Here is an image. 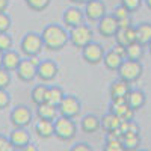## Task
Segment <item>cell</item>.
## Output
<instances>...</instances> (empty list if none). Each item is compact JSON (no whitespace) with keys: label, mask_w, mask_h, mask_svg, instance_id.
Returning <instances> with one entry per match:
<instances>
[{"label":"cell","mask_w":151,"mask_h":151,"mask_svg":"<svg viewBox=\"0 0 151 151\" xmlns=\"http://www.w3.org/2000/svg\"><path fill=\"white\" fill-rule=\"evenodd\" d=\"M77 134V122L71 118L58 116L55 119V137H58L62 142L73 141Z\"/></svg>","instance_id":"277c9868"},{"label":"cell","mask_w":151,"mask_h":151,"mask_svg":"<svg viewBox=\"0 0 151 151\" xmlns=\"http://www.w3.org/2000/svg\"><path fill=\"white\" fill-rule=\"evenodd\" d=\"M124 62V58H121L118 53H115L113 50H109V52H106L104 58H103V64L104 67L109 70V71H118V68L121 67V64Z\"/></svg>","instance_id":"4316f807"},{"label":"cell","mask_w":151,"mask_h":151,"mask_svg":"<svg viewBox=\"0 0 151 151\" xmlns=\"http://www.w3.org/2000/svg\"><path fill=\"white\" fill-rule=\"evenodd\" d=\"M118 79L125 80L129 83H136L142 77L144 74V65L141 60H130V59H124L121 67L118 68Z\"/></svg>","instance_id":"3957f363"},{"label":"cell","mask_w":151,"mask_h":151,"mask_svg":"<svg viewBox=\"0 0 151 151\" xmlns=\"http://www.w3.org/2000/svg\"><path fill=\"white\" fill-rule=\"evenodd\" d=\"M144 3H145V6L151 11V0H144Z\"/></svg>","instance_id":"7dc6e473"},{"label":"cell","mask_w":151,"mask_h":151,"mask_svg":"<svg viewBox=\"0 0 151 151\" xmlns=\"http://www.w3.org/2000/svg\"><path fill=\"white\" fill-rule=\"evenodd\" d=\"M47 91H48V85L45 83H40V85L33 86V89L30 92V98L35 106H40L47 101Z\"/></svg>","instance_id":"83f0119b"},{"label":"cell","mask_w":151,"mask_h":151,"mask_svg":"<svg viewBox=\"0 0 151 151\" xmlns=\"http://www.w3.org/2000/svg\"><path fill=\"white\" fill-rule=\"evenodd\" d=\"M147 48H148V52H150V55H151V42L148 44V47H147Z\"/></svg>","instance_id":"681fc988"},{"label":"cell","mask_w":151,"mask_h":151,"mask_svg":"<svg viewBox=\"0 0 151 151\" xmlns=\"http://www.w3.org/2000/svg\"><path fill=\"white\" fill-rule=\"evenodd\" d=\"M12 26V20L8 12H0V33H8Z\"/></svg>","instance_id":"d6a6232c"},{"label":"cell","mask_w":151,"mask_h":151,"mask_svg":"<svg viewBox=\"0 0 151 151\" xmlns=\"http://www.w3.org/2000/svg\"><path fill=\"white\" fill-rule=\"evenodd\" d=\"M136 29V42H139L144 47H148L151 42V23L150 21H142L134 26Z\"/></svg>","instance_id":"d6986e66"},{"label":"cell","mask_w":151,"mask_h":151,"mask_svg":"<svg viewBox=\"0 0 151 151\" xmlns=\"http://www.w3.org/2000/svg\"><path fill=\"white\" fill-rule=\"evenodd\" d=\"M121 142H122V147L125 151H136L141 148L142 137L137 133H125V134H122Z\"/></svg>","instance_id":"484cf974"},{"label":"cell","mask_w":151,"mask_h":151,"mask_svg":"<svg viewBox=\"0 0 151 151\" xmlns=\"http://www.w3.org/2000/svg\"><path fill=\"white\" fill-rule=\"evenodd\" d=\"M21 62V56L18 52H15L14 48L12 50H8V52L3 53V60H2V67L5 70H8L9 73H15L18 65Z\"/></svg>","instance_id":"44dd1931"},{"label":"cell","mask_w":151,"mask_h":151,"mask_svg":"<svg viewBox=\"0 0 151 151\" xmlns=\"http://www.w3.org/2000/svg\"><path fill=\"white\" fill-rule=\"evenodd\" d=\"M112 15H113V17H115V18L119 21V20H124V18H129V17H132V12H130L129 9H125L122 5H118L115 9H113Z\"/></svg>","instance_id":"d590c367"},{"label":"cell","mask_w":151,"mask_h":151,"mask_svg":"<svg viewBox=\"0 0 151 151\" xmlns=\"http://www.w3.org/2000/svg\"><path fill=\"white\" fill-rule=\"evenodd\" d=\"M118 29H119L118 20L112 14H106L101 20L97 23V30L103 38H115Z\"/></svg>","instance_id":"5bb4252c"},{"label":"cell","mask_w":151,"mask_h":151,"mask_svg":"<svg viewBox=\"0 0 151 151\" xmlns=\"http://www.w3.org/2000/svg\"><path fill=\"white\" fill-rule=\"evenodd\" d=\"M145 48L144 45H141L139 42H133L130 45L125 47V59H130V60H141L144 53H145Z\"/></svg>","instance_id":"f1b7e54d"},{"label":"cell","mask_w":151,"mask_h":151,"mask_svg":"<svg viewBox=\"0 0 151 151\" xmlns=\"http://www.w3.org/2000/svg\"><path fill=\"white\" fill-rule=\"evenodd\" d=\"M118 26H119V29H127V27H130V26H134V24H133L132 17H129V18L119 20V21H118Z\"/></svg>","instance_id":"b9f144b4"},{"label":"cell","mask_w":151,"mask_h":151,"mask_svg":"<svg viewBox=\"0 0 151 151\" xmlns=\"http://www.w3.org/2000/svg\"><path fill=\"white\" fill-rule=\"evenodd\" d=\"M58 112L60 116L76 119L82 113V101L76 95H71V94L65 95L64 100H62V103L58 107Z\"/></svg>","instance_id":"52a82bcc"},{"label":"cell","mask_w":151,"mask_h":151,"mask_svg":"<svg viewBox=\"0 0 151 151\" xmlns=\"http://www.w3.org/2000/svg\"><path fill=\"white\" fill-rule=\"evenodd\" d=\"M68 38H70V44L76 48L82 50L85 45L94 41V30L91 29L89 24H80L77 27H73L68 30Z\"/></svg>","instance_id":"5b68a950"},{"label":"cell","mask_w":151,"mask_h":151,"mask_svg":"<svg viewBox=\"0 0 151 151\" xmlns=\"http://www.w3.org/2000/svg\"><path fill=\"white\" fill-rule=\"evenodd\" d=\"M36 116L38 119H45V121H53L59 116L58 107L48 104V103H42L40 106H36Z\"/></svg>","instance_id":"603a6c76"},{"label":"cell","mask_w":151,"mask_h":151,"mask_svg":"<svg viewBox=\"0 0 151 151\" xmlns=\"http://www.w3.org/2000/svg\"><path fill=\"white\" fill-rule=\"evenodd\" d=\"M100 129H101V118L97 116L95 113H86L80 119V130L83 133L92 134V133H97Z\"/></svg>","instance_id":"e0dca14e"},{"label":"cell","mask_w":151,"mask_h":151,"mask_svg":"<svg viewBox=\"0 0 151 151\" xmlns=\"http://www.w3.org/2000/svg\"><path fill=\"white\" fill-rule=\"evenodd\" d=\"M24 3L33 12H42L50 6L52 0H24Z\"/></svg>","instance_id":"f546056e"},{"label":"cell","mask_w":151,"mask_h":151,"mask_svg":"<svg viewBox=\"0 0 151 151\" xmlns=\"http://www.w3.org/2000/svg\"><path fill=\"white\" fill-rule=\"evenodd\" d=\"M67 94L64 92V89L59 86V85H50L48 86V91H47V101L48 104H52L55 107H59V104L62 103V100H64Z\"/></svg>","instance_id":"cb8c5ba5"},{"label":"cell","mask_w":151,"mask_h":151,"mask_svg":"<svg viewBox=\"0 0 151 151\" xmlns=\"http://www.w3.org/2000/svg\"><path fill=\"white\" fill-rule=\"evenodd\" d=\"M85 21H86L85 12L79 6H70L62 14V23H64V27L68 30L80 26V24H85Z\"/></svg>","instance_id":"4fadbf2b"},{"label":"cell","mask_w":151,"mask_h":151,"mask_svg":"<svg viewBox=\"0 0 151 151\" xmlns=\"http://www.w3.org/2000/svg\"><path fill=\"white\" fill-rule=\"evenodd\" d=\"M42 41H44V48L48 50V52H59L62 50L68 42V30L62 26V24H47V26L42 29Z\"/></svg>","instance_id":"6da1fadb"},{"label":"cell","mask_w":151,"mask_h":151,"mask_svg":"<svg viewBox=\"0 0 151 151\" xmlns=\"http://www.w3.org/2000/svg\"><path fill=\"white\" fill-rule=\"evenodd\" d=\"M132 89H133L132 83L125 82V80H121V79L113 80V82L110 83V86H109L110 100H115V98H127V95L130 94Z\"/></svg>","instance_id":"2e32d148"},{"label":"cell","mask_w":151,"mask_h":151,"mask_svg":"<svg viewBox=\"0 0 151 151\" xmlns=\"http://www.w3.org/2000/svg\"><path fill=\"white\" fill-rule=\"evenodd\" d=\"M40 62L36 60V58H24L21 59L20 65L15 71L17 77L24 82V83H30L36 79V67Z\"/></svg>","instance_id":"9c48e42d"},{"label":"cell","mask_w":151,"mask_h":151,"mask_svg":"<svg viewBox=\"0 0 151 151\" xmlns=\"http://www.w3.org/2000/svg\"><path fill=\"white\" fill-rule=\"evenodd\" d=\"M35 133L38 134L40 139H50V137L55 136V122L45 121V119H38L35 122Z\"/></svg>","instance_id":"ffe728a7"},{"label":"cell","mask_w":151,"mask_h":151,"mask_svg":"<svg viewBox=\"0 0 151 151\" xmlns=\"http://www.w3.org/2000/svg\"><path fill=\"white\" fill-rule=\"evenodd\" d=\"M70 151H94V148L88 142H77L70 148Z\"/></svg>","instance_id":"60d3db41"},{"label":"cell","mask_w":151,"mask_h":151,"mask_svg":"<svg viewBox=\"0 0 151 151\" xmlns=\"http://www.w3.org/2000/svg\"><path fill=\"white\" fill-rule=\"evenodd\" d=\"M9 2H11V0H0V12H6L8 11Z\"/></svg>","instance_id":"ee69618b"},{"label":"cell","mask_w":151,"mask_h":151,"mask_svg":"<svg viewBox=\"0 0 151 151\" xmlns=\"http://www.w3.org/2000/svg\"><path fill=\"white\" fill-rule=\"evenodd\" d=\"M112 50H113V52H115V53H118V55H119L121 58H124V59H125V47L115 44V47H113Z\"/></svg>","instance_id":"7bdbcfd3"},{"label":"cell","mask_w":151,"mask_h":151,"mask_svg":"<svg viewBox=\"0 0 151 151\" xmlns=\"http://www.w3.org/2000/svg\"><path fill=\"white\" fill-rule=\"evenodd\" d=\"M11 80H12L11 73L2 67L0 68V89H8L11 85Z\"/></svg>","instance_id":"e575fe53"},{"label":"cell","mask_w":151,"mask_h":151,"mask_svg":"<svg viewBox=\"0 0 151 151\" xmlns=\"http://www.w3.org/2000/svg\"><path fill=\"white\" fill-rule=\"evenodd\" d=\"M83 12H85V18L89 23H98L106 14V5L103 0H89L88 3L83 5Z\"/></svg>","instance_id":"8fae6325"},{"label":"cell","mask_w":151,"mask_h":151,"mask_svg":"<svg viewBox=\"0 0 151 151\" xmlns=\"http://www.w3.org/2000/svg\"><path fill=\"white\" fill-rule=\"evenodd\" d=\"M115 42L118 45L127 47L133 42H136V29L134 26H130L127 29H118L116 35H115Z\"/></svg>","instance_id":"7402d4cb"},{"label":"cell","mask_w":151,"mask_h":151,"mask_svg":"<svg viewBox=\"0 0 151 151\" xmlns=\"http://www.w3.org/2000/svg\"><path fill=\"white\" fill-rule=\"evenodd\" d=\"M71 3H74V5H85V3H88L89 0H70Z\"/></svg>","instance_id":"bcb514c9"},{"label":"cell","mask_w":151,"mask_h":151,"mask_svg":"<svg viewBox=\"0 0 151 151\" xmlns=\"http://www.w3.org/2000/svg\"><path fill=\"white\" fill-rule=\"evenodd\" d=\"M12 45H14V40L12 36L8 33H0V52L5 53L8 50H12Z\"/></svg>","instance_id":"1f68e13d"},{"label":"cell","mask_w":151,"mask_h":151,"mask_svg":"<svg viewBox=\"0 0 151 151\" xmlns=\"http://www.w3.org/2000/svg\"><path fill=\"white\" fill-rule=\"evenodd\" d=\"M125 100H127V104L134 112H137V110H141L147 104V94L142 89H139V88H133Z\"/></svg>","instance_id":"ac0fdd59"},{"label":"cell","mask_w":151,"mask_h":151,"mask_svg":"<svg viewBox=\"0 0 151 151\" xmlns=\"http://www.w3.org/2000/svg\"><path fill=\"white\" fill-rule=\"evenodd\" d=\"M11 101H12V97L8 92V89H0V110L9 107Z\"/></svg>","instance_id":"8d00e7d4"},{"label":"cell","mask_w":151,"mask_h":151,"mask_svg":"<svg viewBox=\"0 0 151 151\" xmlns=\"http://www.w3.org/2000/svg\"><path fill=\"white\" fill-rule=\"evenodd\" d=\"M2 60H3V53L0 52V68H2Z\"/></svg>","instance_id":"c3c4849f"},{"label":"cell","mask_w":151,"mask_h":151,"mask_svg":"<svg viewBox=\"0 0 151 151\" xmlns=\"http://www.w3.org/2000/svg\"><path fill=\"white\" fill-rule=\"evenodd\" d=\"M23 151H40V150H38V147L35 145V144H29V145H26V147H24V148H21Z\"/></svg>","instance_id":"f6af8a7d"},{"label":"cell","mask_w":151,"mask_h":151,"mask_svg":"<svg viewBox=\"0 0 151 151\" xmlns=\"http://www.w3.org/2000/svg\"><path fill=\"white\" fill-rule=\"evenodd\" d=\"M142 2L144 0H119V5H122L125 9H129L133 14V12H136L142 6Z\"/></svg>","instance_id":"836d02e7"},{"label":"cell","mask_w":151,"mask_h":151,"mask_svg":"<svg viewBox=\"0 0 151 151\" xmlns=\"http://www.w3.org/2000/svg\"><path fill=\"white\" fill-rule=\"evenodd\" d=\"M122 139V133L118 130H113V132H106L104 133V142H110V141H121Z\"/></svg>","instance_id":"f35d334b"},{"label":"cell","mask_w":151,"mask_h":151,"mask_svg":"<svg viewBox=\"0 0 151 151\" xmlns=\"http://www.w3.org/2000/svg\"><path fill=\"white\" fill-rule=\"evenodd\" d=\"M103 151H125V150L121 141H110V142H104Z\"/></svg>","instance_id":"74e56055"},{"label":"cell","mask_w":151,"mask_h":151,"mask_svg":"<svg viewBox=\"0 0 151 151\" xmlns=\"http://www.w3.org/2000/svg\"><path fill=\"white\" fill-rule=\"evenodd\" d=\"M8 139H9V142L12 144V147H14L15 150H21V148H24L26 145H29L32 142L30 133L27 132V129H15L14 127V130L9 133Z\"/></svg>","instance_id":"9a60e30c"},{"label":"cell","mask_w":151,"mask_h":151,"mask_svg":"<svg viewBox=\"0 0 151 151\" xmlns=\"http://www.w3.org/2000/svg\"><path fill=\"white\" fill-rule=\"evenodd\" d=\"M109 112L115 113L121 121H132V119H134V115H136V112L127 104V100L125 98L110 100Z\"/></svg>","instance_id":"7c38bea8"},{"label":"cell","mask_w":151,"mask_h":151,"mask_svg":"<svg viewBox=\"0 0 151 151\" xmlns=\"http://www.w3.org/2000/svg\"><path fill=\"white\" fill-rule=\"evenodd\" d=\"M82 59L86 62V64H89V65H98V64H101L103 62V58L106 55V50L104 47L100 44V42H89L88 45H85L82 50Z\"/></svg>","instance_id":"ba28073f"},{"label":"cell","mask_w":151,"mask_h":151,"mask_svg":"<svg viewBox=\"0 0 151 151\" xmlns=\"http://www.w3.org/2000/svg\"><path fill=\"white\" fill-rule=\"evenodd\" d=\"M0 151H17V150L12 147V144L9 142L6 136L0 134Z\"/></svg>","instance_id":"ab89813d"},{"label":"cell","mask_w":151,"mask_h":151,"mask_svg":"<svg viewBox=\"0 0 151 151\" xmlns=\"http://www.w3.org/2000/svg\"><path fill=\"white\" fill-rule=\"evenodd\" d=\"M9 121L15 129H26L33 121V112L26 104H18L9 113Z\"/></svg>","instance_id":"8992f818"},{"label":"cell","mask_w":151,"mask_h":151,"mask_svg":"<svg viewBox=\"0 0 151 151\" xmlns=\"http://www.w3.org/2000/svg\"><path fill=\"white\" fill-rule=\"evenodd\" d=\"M44 50V41L41 33L36 32H27L23 36L20 42V52L26 58H36L42 53Z\"/></svg>","instance_id":"7a4b0ae2"},{"label":"cell","mask_w":151,"mask_h":151,"mask_svg":"<svg viewBox=\"0 0 151 151\" xmlns=\"http://www.w3.org/2000/svg\"><path fill=\"white\" fill-rule=\"evenodd\" d=\"M17 151H23V150H17Z\"/></svg>","instance_id":"816d5d0a"},{"label":"cell","mask_w":151,"mask_h":151,"mask_svg":"<svg viewBox=\"0 0 151 151\" xmlns=\"http://www.w3.org/2000/svg\"><path fill=\"white\" fill-rule=\"evenodd\" d=\"M59 67L53 59L41 60L36 67V77L41 80V83H50L58 77Z\"/></svg>","instance_id":"30bf717a"},{"label":"cell","mask_w":151,"mask_h":151,"mask_svg":"<svg viewBox=\"0 0 151 151\" xmlns=\"http://www.w3.org/2000/svg\"><path fill=\"white\" fill-rule=\"evenodd\" d=\"M119 132L122 134H125V133H137V134H141V125L137 124L134 119H132V121H121Z\"/></svg>","instance_id":"4dcf8cb0"},{"label":"cell","mask_w":151,"mask_h":151,"mask_svg":"<svg viewBox=\"0 0 151 151\" xmlns=\"http://www.w3.org/2000/svg\"><path fill=\"white\" fill-rule=\"evenodd\" d=\"M136 151H148V150H142V148H139V150H136Z\"/></svg>","instance_id":"f907efd6"},{"label":"cell","mask_w":151,"mask_h":151,"mask_svg":"<svg viewBox=\"0 0 151 151\" xmlns=\"http://www.w3.org/2000/svg\"><path fill=\"white\" fill-rule=\"evenodd\" d=\"M121 125V119L112 112H106L104 115L101 116V130L106 132H113V130H118Z\"/></svg>","instance_id":"d4e9b609"}]
</instances>
